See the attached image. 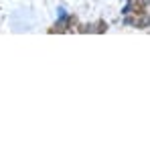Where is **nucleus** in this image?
<instances>
[{
    "label": "nucleus",
    "instance_id": "f257e3e1",
    "mask_svg": "<svg viewBox=\"0 0 150 148\" xmlns=\"http://www.w3.org/2000/svg\"><path fill=\"white\" fill-rule=\"evenodd\" d=\"M146 10V2L144 0H132V12L138 16V14H144Z\"/></svg>",
    "mask_w": 150,
    "mask_h": 148
},
{
    "label": "nucleus",
    "instance_id": "f03ea898",
    "mask_svg": "<svg viewBox=\"0 0 150 148\" xmlns=\"http://www.w3.org/2000/svg\"><path fill=\"white\" fill-rule=\"evenodd\" d=\"M150 25V16L148 14H138V18H136V26L138 28H146Z\"/></svg>",
    "mask_w": 150,
    "mask_h": 148
},
{
    "label": "nucleus",
    "instance_id": "7ed1b4c3",
    "mask_svg": "<svg viewBox=\"0 0 150 148\" xmlns=\"http://www.w3.org/2000/svg\"><path fill=\"white\" fill-rule=\"evenodd\" d=\"M105 28H108V25H105V23H100L98 28H96V33H105Z\"/></svg>",
    "mask_w": 150,
    "mask_h": 148
}]
</instances>
